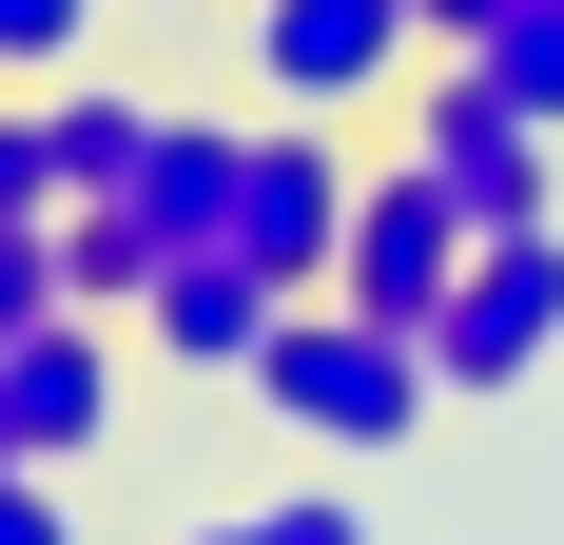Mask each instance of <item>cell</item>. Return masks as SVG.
Returning a JSON list of instances; mask_svg holds the SVG:
<instances>
[{
	"label": "cell",
	"mask_w": 564,
	"mask_h": 545,
	"mask_svg": "<svg viewBox=\"0 0 564 545\" xmlns=\"http://www.w3.org/2000/svg\"><path fill=\"white\" fill-rule=\"evenodd\" d=\"M78 40H98V0H0V78H78Z\"/></svg>",
	"instance_id": "obj_11"
},
{
	"label": "cell",
	"mask_w": 564,
	"mask_h": 545,
	"mask_svg": "<svg viewBox=\"0 0 564 545\" xmlns=\"http://www.w3.org/2000/svg\"><path fill=\"white\" fill-rule=\"evenodd\" d=\"M156 137H175V98H117V78H58V175H78V195H137V175H156Z\"/></svg>",
	"instance_id": "obj_9"
},
{
	"label": "cell",
	"mask_w": 564,
	"mask_h": 545,
	"mask_svg": "<svg viewBox=\"0 0 564 545\" xmlns=\"http://www.w3.org/2000/svg\"><path fill=\"white\" fill-rule=\"evenodd\" d=\"M467 58H487V78H507V98H525V117L564 137V0H507V20H487Z\"/></svg>",
	"instance_id": "obj_10"
},
{
	"label": "cell",
	"mask_w": 564,
	"mask_h": 545,
	"mask_svg": "<svg viewBox=\"0 0 564 545\" xmlns=\"http://www.w3.org/2000/svg\"><path fill=\"white\" fill-rule=\"evenodd\" d=\"M98 409H117V312H78V292H58V312L0 331V448H20V468H78V448H98Z\"/></svg>",
	"instance_id": "obj_7"
},
{
	"label": "cell",
	"mask_w": 564,
	"mask_h": 545,
	"mask_svg": "<svg viewBox=\"0 0 564 545\" xmlns=\"http://www.w3.org/2000/svg\"><path fill=\"white\" fill-rule=\"evenodd\" d=\"M253 78H273V117H370L390 78H429V20L409 0H253Z\"/></svg>",
	"instance_id": "obj_5"
},
{
	"label": "cell",
	"mask_w": 564,
	"mask_h": 545,
	"mask_svg": "<svg viewBox=\"0 0 564 545\" xmlns=\"http://www.w3.org/2000/svg\"><path fill=\"white\" fill-rule=\"evenodd\" d=\"M429 331H390V312H350V292H292L273 312V351H253V409H273L292 448H409L429 429Z\"/></svg>",
	"instance_id": "obj_1"
},
{
	"label": "cell",
	"mask_w": 564,
	"mask_h": 545,
	"mask_svg": "<svg viewBox=\"0 0 564 545\" xmlns=\"http://www.w3.org/2000/svg\"><path fill=\"white\" fill-rule=\"evenodd\" d=\"M0 468H20V448H0Z\"/></svg>",
	"instance_id": "obj_17"
},
{
	"label": "cell",
	"mask_w": 564,
	"mask_h": 545,
	"mask_svg": "<svg viewBox=\"0 0 564 545\" xmlns=\"http://www.w3.org/2000/svg\"><path fill=\"white\" fill-rule=\"evenodd\" d=\"M409 20H429V58H467L487 20H507V0H409Z\"/></svg>",
	"instance_id": "obj_15"
},
{
	"label": "cell",
	"mask_w": 564,
	"mask_h": 545,
	"mask_svg": "<svg viewBox=\"0 0 564 545\" xmlns=\"http://www.w3.org/2000/svg\"><path fill=\"white\" fill-rule=\"evenodd\" d=\"M195 545H273V506H253V526H195Z\"/></svg>",
	"instance_id": "obj_16"
},
{
	"label": "cell",
	"mask_w": 564,
	"mask_h": 545,
	"mask_svg": "<svg viewBox=\"0 0 564 545\" xmlns=\"http://www.w3.org/2000/svg\"><path fill=\"white\" fill-rule=\"evenodd\" d=\"M545 351H564V215H525V234H467L448 312H429V371H448V389H525Z\"/></svg>",
	"instance_id": "obj_3"
},
{
	"label": "cell",
	"mask_w": 564,
	"mask_h": 545,
	"mask_svg": "<svg viewBox=\"0 0 564 545\" xmlns=\"http://www.w3.org/2000/svg\"><path fill=\"white\" fill-rule=\"evenodd\" d=\"M58 312V215H0V331Z\"/></svg>",
	"instance_id": "obj_12"
},
{
	"label": "cell",
	"mask_w": 564,
	"mask_h": 545,
	"mask_svg": "<svg viewBox=\"0 0 564 545\" xmlns=\"http://www.w3.org/2000/svg\"><path fill=\"white\" fill-rule=\"evenodd\" d=\"M390 157H429V175H448V215H467V234H525L564 137L507 98V78H487V58H429V98H409V137H390Z\"/></svg>",
	"instance_id": "obj_2"
},
{
	"label": "cell",
	"mask_w": 564,
	"mask_h": 545,
	"mask_svg": "<svg viewBox=\"0 0 564 545\" xmlns=\"http://www.w3.org/2000/svg\"><path fill=\"white\" fill-rule=\"evenodd\" d=\"M0 545H78V506H58L40 468H0Z\"/></svg>",
	"instance_id": "obj_13"
},
{
	"label": "cell",
	"mask_w": 564,
	"mask_h": 545,
	"mask_svg": "<svg viewBox=\"0 0 564 545\" xmlns=\"http://www.w3.org/2000/svg\"><path fill=\"white\" fill-rule=\"evenodd\" d=\"M448 272H467L448 175H429V157H370V175H350V254H332V292H350V312H390V331H429V312H448Z\"/></svg>",
	"instance_id": "obj_6"
},
{
	"label": "cell",
	"mask_w": 564,
	"mask_h": 545,
	"mask_svg": "<svg viewBox=\"0 0 564 545\" xmlns=\"http://www.w3.org/2000/svg\"><path fill=\"white\" fill-rule=\"evenodd\" d=\"M350 175H370V157H332V117H253V137H234V254L273 272V292H332Z\"/></svg>",
	"instance_id": "obj_4"
},
{
	"label": "cell",
	"mask_w": 564,
	"mask_h": 545,
	"mask_svg": "<svg viewBox=\"0 0 564 545\" xmlns=\"http://www.w3.org/2000/svg\"><path fill=\"white\" fill-rule=\"evenodd\" d=\"M273 545H370V506H350V488H292V506H273Z\"/></svg>",
	"instance_id": "obj_14"
},
{
	"label": "cell",
	"mask_w": 564,
	"mask_h": 545,
	"mask_svg": "<svg viewBox=\"0 0 564 545\" xmlns=\"http://www.w3.org/2000/svg\"><path fill=\"white\" fill-rule=\"evenodd\" d=\"M273 312H292V292H273L253 254H175L156 292H137V351H156V371H234V389H253V351H273Z\"/></svg>",
	"instance_id": "obj_8"
}]
</instances>
